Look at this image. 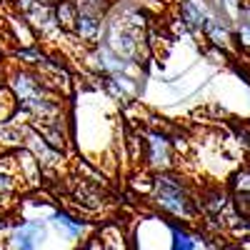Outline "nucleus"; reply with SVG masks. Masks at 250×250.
<instances>
[{
	"instance_id": "nucleus-5",
	"label": "nucleus",
	"mask_w": 250,
	"mask_h": 250,
	"mask_svg": "<svg viewBox=\"0 0 250 250\" xmlns=\"http://www.w3.org/2000/svg\"><path fill=\"white\" fill-rule=\"evenodd\" d=\"M153 165H168L170 160V145L163 135H150V153H148Z\"/></svg>"
},
{
	"instance_id": "nucleus-12",
	"label": "nucleus",
	"mask_w": 250,
	"mask_h": 250,
	"mask_svg": "<svg viewBox=\"0 0 250 250\" xmlns=\"http://www.w3.org/2000/svg\"><path fill=\"white\" fill-rule=\"evenodd\" d=\"M233 190H235V193H250V168H248V170H240V173L235 175Z\"/></svg>"
},
{
	"instance_id": "nucleus-14",
	"label": "nucleus",
	"mask_w": 250,
	"mask_h": 250,
	"mask_svg": "<svg viewBox=\"0 0 250 250\" xmlns=\"http://www.w3.org/2000/svg\"><path fill=\"white\" fill-rule=\"evenodd\" d=\"M13 175L10 173H5V170H0V193H10L13 190Z\"/></svg>"
},
{
	"instance_id": "nucleus-10",
	"label": "nucleus",
	"mask_w": 250,
	"mask_h": 250,
	"mask_svg": "<svg viewBox=\"0 0 250 250\" xmlns=\"http://www.w3.org/2000/svg\"><path fill=\"white\" fill-rule=\"evenodd\" d=\"M30 145H33L35 155H38V158H43V163H53V158H55V148H50V145H48L43 138H38V135L33 133V135H30Z\"/></svg>"
},
{
	"instance_id": "nucleus-11",
	"label": "nucleus",
	"mask_w": 250,
	"mask_h": 250,
	"mask_svg": "<svg viewBox=\"0 0 250 250\" xmlns=\"http://www.w3.org/2000/svg\"><path fill=\"white\" fill-rule=\"evenodd\" d=\"M170 250H195L193 235H188L180 228H173V248Z\"/></svg>"
},
{
	"instance_id": "nucleus-7",
	"label": "nucleus",
	"mask_w": 250,
	"mask_h": 250,
	"mask_svg": "<svg viewBox=\"0 0 250 250\" xmlns=\"http://www.w3.org/2000/svg\"><path fill=\"white\" fill-rule=\"evenodd\" d=\"M75 5H78L80 15H90V18L100 20V15L105 13V8H108V0H78Z\"/></svg>"
},
{
	"instance_id": "nucleus-9",
	"label": "nucleus",
	"mask_w": 250,
	"mask_h": 250,
	"mask_svg": "<svg viewBox=\"0 0 250 250\" xmlns=\"http://www.w3.org/2000/svg\"><path fill=\"white\" fill-rule=\"evenodd\" d=\"M98 25H100V20H98V18H90V15H80V13H78V23H75V30H78L83 38H95V35H98Z\"/></svg>"
},
{
	"instance_id": "nucleus-1",
	"label": "nucleus",
	"mask_w": 250,
	"mask_h": 250,
	"mask_svg": "<svg viewBox=\"0 0 250 250\" xmlns=\"http://www.w3.org/2000/svg\"><path fill=\"white\" fill-rule=\"evenodd\" d=\"M155 203L165 213H170L175 218H190L193 215V200L185 193L180 180H175V178L160 175L155 180Z\"/></svg>"
},
{
	"instance_id": "nucleus-8",
	"label": "nucleus",
	"mask_w": 250,
	"mask_h": 250,
	"mask_svg": "<svg viewBox=\"0 0 250 250\" xmlns=\"http://www.w3.org/2000/svg\"><path fill=\"white\" fill-rule=\"evenodd\" d=\"M55 225L58 228H62V230H65V235L68 238H78L80 235V230H83V223L80 220H73V218H68L65 213H55Z\"/></svg>"
},
{
	"instance_id": "nucleus-6",
	"label": "nucleus",
	"mask_w": 250,
	"mask_h": 250,
	"mask_svg": "<svg viewBox=\"0 0 250 250\" xmlns=\"http://www.w3.org/2000/svg\"><path fill=\"white\" fill-rule=\"evenodd\" d=\"M203 30L208 33V38H210L215 45H228V40H230V33H228V28L220 25L218 20H208Z\"/></svg>"
},
{
	"instance_id": "nucleus-3",
	"label": "nucleus",
	"mask_w": 250,
	"mask_h": 250,
	"mask_svg": "<svg viewBox=\"0 0 250 250\" xmlns=\"http://www.w3.org/2000/svg\"><path fill=\"white\" fill-rule=\"evenodd\" d=\"M180 13H183L185 25L190 28V30H203V28H205V23H208L205 13L200 10V5H195V3H193V0H185L183 8H180Z\"/></svg>"
},
{
	"instance_id": "nucleus-16",
	"label": "nucleus",
	"mask_w": 250,
	"mask_h": 250,
	"mask_svg": "<svg viewBox=\"0 0 250 250\" xmlns=\"http://www.w3.org/2000/svg\"><path fill=\"white\" fill-rule=\"evenodd\" d=\"M248 20H250V10H248Z\"/></svg>"
},
{
	"instance_id": "nucleus-13",
	"label": "nucleus",
	"mask_w": 250,
	"mask_h": 250,
	"mask_svg": "<svg viewBox=\"0 0 250 250\" xmlns=\"http://www.w3.org/2000/svg\"><path fill=\"white\" fill-rule=\"evenodd\" d=\"M235 208L245 220H250V193H235Z\"/></svg>"
},
{
	"instance_id": "nucleus-2",
	"label": "nucleus",
	"mask_w": 250,
	"mask_h": 250,
	"mask_svg": "<svg viewBox=\"0 0 250 250\" xmlns=\"http://www.w3.org/2000/svg\"><path fill=\"white\" fill-rule=\"evenodd\" d=\"M43 235H45V228L40 223H23L13 233V250H35Z\"/></svg>"
},
{
	"instance_id": "nucleus-15",
	"label": "nucleus",
	"mask_w": 250,
	"mask_h": 250,
	"mask_svg": "<svg viewBox=\"0 0 250 250\" xmlns=\"http://www.w3.org/2000/svg\"><path fill=\"white\" fill-rule=\"evenodd\" d=\"M238 38H240V45L250 50V25H243L240 33H238Z\"/></svg>"
},
{
	"instance_id": "nucleus-4",
	"label": "nucleus",
	"mask_w": 250,
	"mask_h": 250,
	"mask_svg": "<svg viewBox=\"0 0 250 250\" xmlns=\"http://www.w3.org/2000/svg\"><path fill=\"white\" fill-rule=\"evenodd\" d=\"M55 20H58L60 28L75 30V23H78V5H75V3H68V0H60L58 8H55Z\"/></svg>"
}]
</instances>
